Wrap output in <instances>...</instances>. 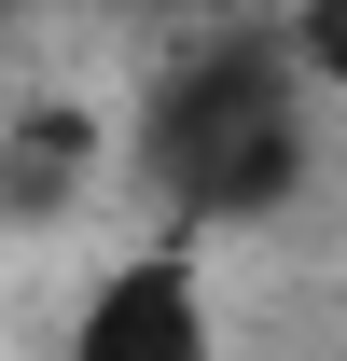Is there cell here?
Here are the masks:
<instances>
[{
    "label": "cell",
    "mask_w": 347,
    "mask_h": 361,
    "mask_svg": "<svg viewBox=\"0 0 347 361\" xmlns=\"http://www.w3.org/2000/svg\"><path fill=\"white\" fill-rule=\"evenodd\" d=\"M126 167V126L97 111L84 84H28L0 111V236H56L84 223V195Z\"/></svg>",
    "instance_id": "3"
},
{
    "label": "cell",
    "mask_w": 347,
    "mask_h": 361,
    "mask_svg": "<svg viewBox=\"0 0 347 361\" xmlns=\"http://www.w3.org/2000/svg\"><path fill=\"white\" fill-rule=\"evenodd\" d=\"M126 180L167 209L153 236H236L278 223L319 180V84H305L292 28H195L153 56V84L126 111Z\"/></svg>",
    "instance_id": "1"
},
{
    "label": "cell",
    "mask_w": 347,
    "mask_h": 361,
    "mask_svg": "<svg viewBox=\"0 0 347 361\" xmlns=\"http://www.w3.org/2000/svg\"><path fill=\"white\" fill-rule=\"evenodd\" d=\"M0 28H14V0H0Z\"/></svg>",
    "instance_id": "5"
},
{
    "label": "cell",
    "mask_w": 347,
    "mask_h": 361,
    "mask_svg": "<svg viewBox=\"0 0 347 361\" xmlns=\"http://www.w3.org/2000/svg\"><path fill=\"white\" fill-rule=\"evenodd\" d=\"M56 361H222V292H209V250L195 236H139L84 278L70 306V348Z\"/></svg>",
    "instance_id": "2"
},
{
    "label": "cell",
    "mask_w": 347,
    "mask_h": 361,
    "mask_svg": "<svg viewBox=\"0 0 347 361\" xmlns=\"http://www.w3.org/2000/svg\"><path fill=\"white\" fill-rule=\"evenodd\" d=\"M334 361H347V348H334Z\"/></svg>",
    "instance_id": "6"
},
{
    "label": "cell",
    "mask_w": 347,
    "mask_h": 361,
    "mask_svg": "<svg viewBox=\"0 0 347 361\" xmlns=\"http://www.w3.org/2000/svg\"><path fill=\"white\" fill-rule=\"evenodd\" d=\"M278 28H292V56H305V84H319V111H347V0H292Z\"/></svg>",
    "instance_id": "4"
}]
</instances>
